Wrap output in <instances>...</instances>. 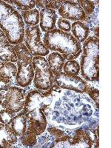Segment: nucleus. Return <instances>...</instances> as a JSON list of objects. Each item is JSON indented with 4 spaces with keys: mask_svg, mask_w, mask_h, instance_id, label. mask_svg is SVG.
<instances>
[{
    "mask_svg": "<svg viewBox=\"0 0 111 148\" xmlns=\"http://www.w3.org/2000/svg\"><path fill=\"white\" fill-rule=\"evenodd\" d=\"M59 88L54 83L49 91L42 93L39 90H34L27 93L24 105V113L27 121H28L27 131L38 136L44 133L47 127V119L44 113L45 110L50 105L51 99L50 96Z\"/></svg>",
    "mask_w": 111,
    "mask_h": 148,
    "instance_id": "f257e3e1",
    "label": "nucleus"
},
{
    "mask_svg": "<svg viewBox=\"0 0 111 148\" xmlns=\"http://www.w3.org/2000/svg\"><path fill=\"white\" fill-rule=\"evenodd\" d=\"M44 45L47 50L62 54L64 59L75 60L82 52L81 43L71 34L59 29H53L46 32Z\"/></svg>",
    "mask_w": 111,
    "mask_h": 148,
    "instance_id": "f03ea898",
    "label": "nucleus"
},
{
    "mask_svg": "<svg viewBox=\"0 0 111 148\" xmlns=\"http://www.w3.org/2000/svg\"><path fill=\"white\" fill-rule=\"evenodd\" d=\"M0 28L11 45L22 43L25 37V24L22 16L15 8L0 0Z\"/></svg>",
    "mask_w": 111,
    "mask_h": 148,
    "instance_id": "7ed1b4c3",
    "label": "nucleus"
},
{
    "mask_svg": "<svg viewBox=\"0 0 111 148\" xmlns=\"http://www.w3.org/2000/svg\"><path fill=\"white\" fill-rule=\"evenodd\" d=\"M80 71L87 81L99 80V40L96 36H90L84 42Z\"/></svg>",
    "mask_w": 111,
    "mask_h": 148,
    "instance_id": "20e7f679",
    "label": "nucleus"
},
{
    "mask_svg": "<svg viewBox=\"0 0 111 148\" xmlns=\"http://www.w3.org/2000/svg\"><path fill=\"white\" fill-rule=\"evenodd\" d=\"M34 67V84L36 89L48 90L54 84L55 76L51 71L47 59L43 56H35L33 58Z\"/></svg>",
    "mask_w": 111,
    "mask_h": 148,
    "instance_id": "39448f33",
    "label": "nucleus"
},
{
    "mask_svg": "<svg viewBox=\"0 0 111 148\" xmlns=\"http://www.w3.org/2000/svg\"><path fill=\"white\" fill-rule=\"evenodd\" d=\"M25 101V91L18 87L9 86L0 91V105L2 108L18 113L24 108Z\"/></svg>",
    "mask_w": 111,
    "mask_h": 148,
    "instance_id": "423d86ee",
    "label": "nucleus"
},
{
    "mask_svg": "<svg viewBox=\"0 0 111 148\" xmlns=\"http://www.w3.org/2000/svg\"><path fill=\"white\" fill-rule=\"evenodd\" d=\"M25 46L34 56H45L49 50L41 41V31L39 26H27L25 29Z\"/></svg>",
    "mask_w": 111,
    "mask_h": 148,
    "instance_id": "0eeeda50",
    "label": "nucleus"
},
{
    "mask_svg": "<svg viewBox=\"0 0 111 148\" xmlns=\"http://www.w3.org/2000/svg\"><path fill=\"white\" fill-rule=\"evenodd\" d=\"M54 83L63 89L71 90L77 92H85L88 88V83L78 76L68 75L64 72H60L54 77Z\"/></svg>",
    "mask_w": 111,
    "mask_h": 148,
    "instance_id": "6e6552de",
    "label": "nucleus"
},
{
    "mask_svg": "<svg viewBox=\"0 0 111 148\" xmlns=\"http://www.w3.org/2000/svg\"><path fill=\"white\" fill-rule=\"evenodd\" d=\"M59 14L66 20L76 22L87 20V16L79 4L71 1H63L59 8Z\"/></svg>",
    "mask_w": 111,
    "mask_h": 148,
    "instance_id": "1a4fd4ad",
    "label": "nucleus"
},
{
    "mask_svg": "<svg viewBox=\"0 0 111 148\" xmlns=\"http://www.w3.org/2000/svg\"><path fill=\"white\" fill-rule=\"evenodd\" d=\"M18 68L16 76V82L20 87L25 88L30 85L34 77V70L32 60H18Z\"/></svg>",
    "mask_w": 111,
    "mask_h": 148,
    "instance_id": "9d476101",
    "label": "nucleus"
},
{
    "mask_svg": "<svg viewBox=\"0 0 111 148\" xmlns=\"http://www.w3.org/2000/svg\"><path fill=\"white\" fill-rule=\"evenodd\" d=\"M0 60L2 62H17V56L14 46L9 42L5 33L0 29Z\"/></svg>",
    "mask_w": 111,
    "mask_h": 148,
    "instance_id": "9b49d317",
    "label": "nucleus"
},
{
    "mask_svg": "<svg viewBox=\"0 0 111 148\" xmlns=\"http://www.w3.org/2000/svg\"><path fill=\"white\" fill-rule=\"evenodd\" d=\"M40 27L43 32H48L55 29L57 15L55 10L53 9H42L39 13Z\"/></svg>",
    "mask_w": 111,
    "mask_h": 148,
    "instance_id": "f8f14e48",
    "label": "nucleus"
},
{
    "mask_svg": "<svg viewBox=\"0 0 111 148\" xmlns=\"http://www.w3.org/2000/svg\"><path fill=\"white\" fill-rule=\"evenodd\" d=\"M17 141L18 136L10 125L0 123V147H13Z\"/></svg>",
    "mask_w": 111,
    "mask_h": 148,
    "instance_id": "ddd939ff",
    "label": "nucleus"
},
{
    "mask_svg": "<svg viewBox=\"0 0 111 148\" xmlns=\"http://www.w3.org/2000/svg\"><path fill=\"white\" fill-rule=\"evenodd\" d=\"M9 125L17 136H22L27 130V118L24 111L14 116Z\"/></svg>",
    "mask_w": 111,
    "mask_h": 148,
    "instance_id": "4468645a",
    "label": "nucleus"
},
{
    "mask_svg": "<svg viewBox=\"0 0 111 148\" xmlns=\"http://www.w3.org/2000/svg\"><path fill=\"white\" fill-rule=\"evenodd\" d=\"M92 141L84 130L79 129L76 130L71 138L69 147H92Z\"/></svg>",
    "mask_w": 111,
    "mask_h": 148,
    "instance_id": "2eb2a0df",
    "label": "nucleus"
},
{
    "mask_svg": "<svg viewBox=\"0 0 111 148\" xmlns=\"http://www.w3.org/2000/svg\"><path fill=\"white\" fill-rule=\"evenodd\" d=\"M47 61L54 76L62 72L65 63V59L58 52H53L49 54Z\"/></svg>",
    "mask_w": 111,
    "mask_h": 148,
    "instance_id": "dca6fc26",
    "label": "nucleus"
},
{
    "mask_svg": "<svg viewBox=\"0 0 111 148\" xmlns=\"http://www.w3.org/2000/svg\"><path fill=\"white\" fill-rule=\"evenodd\" d=\"M73 36L80 43L84 42L88 38L90 34V28L82 22H75L71 25Z\"/></svg>",
    "mask_w": 111,
    "mask_h": 148,
    "instance_id": "f3484780",
    "label": "nucleus"
},
{
    "mask_svg": "<svg viewBox=\"0 0 111 148\" xmlns=\"http://www.w3.org/2000/svg\"><path fill=\"white\" fill-rule=\"evenodd\" d=\"M17 67L15 64L9 62H3L0 64V78L11 82L16 78Z\"/></svg>",
    "mask_w": 111,
    "mask_h": 148,
    "instance_id": "a211bd4d",
    "label": "nucleus"
},
{
    "mask_svg": "<svg viewBox=\"0 0 111 148\" xmlns=\"http://www.w3.org/2000/svg\"><path fill=\"white\" fill-rule=\"evenodd\" d=\"M22 16L24 18L25 24H27L28 26H36L39 24L40 16L37 9L23 11L22 13Z\"/></svg>",
    "mask_w": 111,
    "mask_h": 148,
    "instance_id": "6ab92c4d",
    "label": "nucleus"
},
{
    "mask_svg": "<svg viewBox=\"0 0 111 148\" xmlns=\"http://www.w3.org/2000/svg\"><path fill=\"white\" fill-rule=\"evenodd\" d=\"M14 50L18 60H33V55L30 53L25 45L20 43L14 46Z\"/></svg>",
    "mask_w": 111,
    "mask_h": 148,
    "instance_id": "aec40b11",
    "label": "nucleus"
},
{
    "mask_svg": "<svg viewBox=\"0 0 111 148\" xmlns=\"http://www.w3.org/2000/svg\"><path fill=\"white\" fill-rule=\"evenodd\" d=\"M63 1L58 0V1H53V0H36L35 1L36 5L37 8L40 9H59L61 5L62 4Z\"/></svg>",
    "mask_w": 111,
    "mask_h": 148,
    "instance_id": "412c9836",
    "label": "nucleus"
},
{
    "mask_svg": "<svg viewBox=\"0 0 111 148\" xmlns=\"http://www.w3.org/2000/svg\"><path fill=\"white\" fill-rule=\"evenodd\" d=\"M64 73L72 75V76H78L80 72V65L76 60H68L64 63L63 66Z\"/></svg>",
    "mask_w": 111,
    "mask_h": 148,
    "instance_id": "4be33fe9",
    "label": "nucleus"
},
{
    "mask_svg": "<svg viewBox=\"0 0 111 148\" xmlns=\"http://www.w3.org/2000/svg\"><path fill=\"white\" fill-rule=\"evenodd\" d=\"M20 141L25 147H34L37 143V136L26 130L25 133L20 136Z\"/></svg>",
    "mask_w": 111,
    "mask_h": 148,
    "instance_id": "5701e85b",
    "label": "nucleus"
},
{
    "mask_svg": "<svg viewBox=\"0 0 111 148\" xmlns=\"http://www.w3.org/2000/svg\"><path fill=\"white\" fill-rule=\"evenodd\" d=\"M78 3L81 6L82 10H84L85 15H90L95 10V2L92 1H88V0H79Z\"/></svg>",
    "mask_w": 111,
    "mask_h": 148,
    "instance_id": "b1692460",
    "label": "nucleus"
},
{
    "mask_svg": "<svg viewBox=\"0 0 111 148\" xmlns=\"http://www.w3.org/2000/svg\"><path fill=\"white\" fill-rule=\"evenodd\" d=\"M14 116H15V113L9 110H0V122L4 125H9Z\"/></svg>",
    "mask_w": 111,
    "mask_h": 148,
    "instance_id": "393cba45",
    "label": "nucleus"
},
{
    "mask_svg": "<svg viewBox=\"0 0 111 148\" xmlns=\"http://www.w3.org/2000/svg\"><path fill=\"white\" fill-rule=\"evenodd\" d=\"M10 2L14 3L19 8V9L24 10V11L32 10L36 5L35 1H33V0H29V1H10Z\"/></svg>",
    "mask_w": 111,
    "mask_h": 148,
    "instance_id": "a878e982",
    "label": "nucleus"
},
{
    "mask_svg": "<svg viewBox=\"0 0 111 148\" xmlns=\"http://www.w3.org/2000/svg\"><path fill=\"white\" fill-rule=\"evenodd\" d=\"M85 92H87L90 96L91 99L95 101V104H96L97 108H99V90L88 85Z\"/></svg>",
    "mask_w": 111,
    "mask_h": 148,
    "instance_id": "bb28decb",
    "label": "nucleus"
},
{
    "mask_svg": "<svg viewBox=\"0 0 111 148\" xmlns=\"http://www.w3.org/2000/svg\"><path fill=\"white\" fill-rule=\"evenodd\" d=\"M57 25L59 27V29L62 30L64 32H70L71 30V24L68 20H66L63 18H60L58 20Z\"/></svg>",
    "mask_w": 111,
    "mask_h": 148,
    "instance_id": "cd10ccee",
    "label": "nucleus"
},
{
    "mask_svg": "<svg viewBox=\"0 0 111 148\" xmlns=\"http://www.w3.org/2000/svg\"><path fill=\"white\" fill-rule=\"evenodd\" d=\"M90 140L92 141V145H96V147H99V136L96 134V131L93 129H88L84 130Z\"/></svg>",
    "mask_w": 111,
    "mask_h": 148,
    "instance_id": "c85d7f7f",
    "label": "nucleus"
},
{
    "mask_svg": "<svg viewBox=\"0 0 111 148\" xmlns=\"http://www.w3.org/2000/svg\"><path fill=\"white\" fill-rule=\"evenodd\" d=\"M48 132L53 136L54 139H57V138H62L64 136H65L67 133H66L64 130H61L57 127H51L47 129Z\"/></svg>",
    "mask_w": 111,
    "mask_h": 148,
    "instance_id": "c756f323",
    "label": "nucleus"
},
{
    "mask_svg": "<svg viewBox=\"0 0 111 148\" xmlns=\"http://www.w3.org/2000/svg\"><path fill=\"white\" fill-rule=\"evenodd\" d=\"M10 81L9 80H5V79H2L0 78V91L5 90L10 85Z\"/></svg>",
    "mask_w": 111,
    "mask_h": 148,
    "instance_id": "7c9ffc66",
    "label": "nucleus"
},
{
    "mask_svg": "<svg viewBox=\"0 0 111 148\" xmlns=\"http://www.w3.org/2000/svg\"><path fill=\"white\" fill-rule=\"evenodd\" d=\"M99 27H96V30H94V32L96 33V38H98V39H99Z\"/></svg>",
    "mask_w": 111,
    "mask_h": 148,
    "instance_id": "2f4dec72",
    "label": "nucleus"
}]
</instances>
